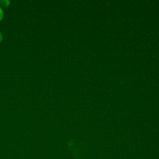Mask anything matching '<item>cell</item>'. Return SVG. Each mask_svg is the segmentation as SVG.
Instances as JSON below:
<instances>
[{
    "label": "cell",
    "mask_w": 159,
    "mask_h": 159,
    "mask_svg": "<svg viewBox=\"0 0 159 159\" xmlns=\"http://www.w3.org/2000/svg\"><path fill=\"white\" fill-rule=\"evenodd\" d=\"M11 4V1L9 0H1L0 1V7L3 8L8 7Z\"/></svg>",
    "instance_id": "1"
},
{
    "label": "cell",
    "mask_w": 159,
    "mask_h": 159,
    "mask_svg": "<svg viewBox=\"0 0 159 159\" xmlns=\"http://www.w3.org/2000/svg\"><path fill=\"white\" fill-rule=\"evenodd\" d=\"M4 11H3V9L0 7V21L3 19V17H4Z\"/></svg>",
    "instance_id": "2"
},
{
    "label": "cell",
    "mask_w": 159,
    "mask_h": 159,
    "mask_svg": "<svg viewBox=\"0 0 159 159\" xmlns=\"http://www.w3.org/2000/svg\"><path fill=\"white\" fill-rule=\"evenodd\" d=\"M2 39H3V35L1 33V32H0V42L2 40Z\"/></svg>",
    "instance_id": "3"
}]
</instances>
